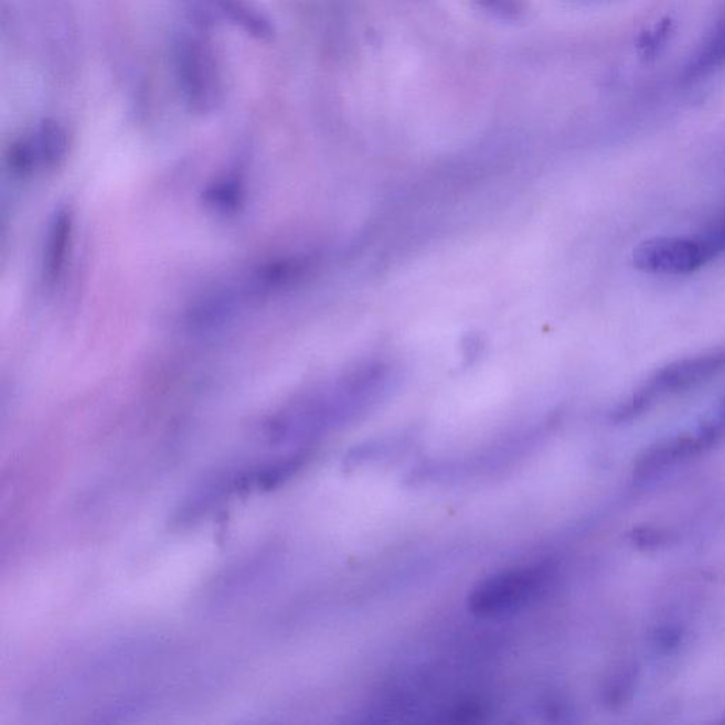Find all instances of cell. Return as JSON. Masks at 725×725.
Here are the masks:
<instances>
[{
    "label": "cell",
    "instance_id": "2",
    "mask_svg": "<svg viewBox=\"0 0 725 725\" xmlns=\"http://www.w3.org/2000/svg\"><path fill=\"white\" fill-rule=\"evenodd\" d=\"M724 370L725 350L723 349L674 360L657 370L627 402L619 405L615 417L619 422L637 418L660 399L702 386L719 376Z\"/></svg>",
    "mask_w": 725,
    "mask_h": 725
},
{
    "label": "cell",
    "instance_id": "9",
    "mask_svg": "<svg viewBox=\"0 0 725 725\" xmlns=\"http://www.w3.org/2000/svg\"><path fill=\"white\" fill-rule=\"evenodd\" d=\"M639 669L635 663L621 664L605 684V702L609 707H622L631 699L637 689Z\"/></svg>",
    "mask_w": 725,
    "mask_h": 725
},
{
    "label": "cell",
    "instance_id": "12",
    "mask_svg": "<svg viewBox=\"0 0 725 725\" xmlns=\"http://www.w3.org/2000/svg\"><path fill=\"white\" fill-rule=\"evenodd\" d=\"M239 200H242V188L233 180H224L223 183L210 189L207 193L210 206L220 210V212L236 209Z\"/></svg>",
    "mask_w": 725,
    "mask_h": 725
},
{
    "label": "cell",
    "instance_id": "6",
    "mask_svg": "<svg viewBox=\"0 0 725 725\" xmlns=\"http://www.w3.org/2000/svg\"><path fill=\"white\" fill-rule=\"evenodd\" d=\"M635 268L653 275H689L706 267L707 259L693 236L657 237L635 248Z\"/></svg>",
    "mask_w": 725,
    "mask_h": 725
},
{
    "label": "cell",
    "instance_id": "7",
    "mask_svg": "<svg viewBox=\"0 0 725 725\" xmlns=\"http://www.w3.org/2000/svg\"><path fill=\"white\" fill-rule=\"evenodd\" d=\"M708 447L700 434L679 435L664 439V441L657 443L649 447L641 457H639L637 465H635L633 477L638 481H650L670 468L676 467L678 463L687 461V459L696 457V455L707 451Z\"/></svg>",
    "mask_w": 725,
    "mask_h": 725
},
{
    "label": "cell",
    "instance_id": "3",
    "mask_svg": "<svg viewBox=\"0 0 725 725\" xmlns=\"http://www.w3.org/2000/svg\"><path fill=\"white\" fill-rule=\"evenodd\" d=\"M550 578L548 568L526 567L493 575L471 597L475 614L493 617L516 611L542 591Z\"/></svg>",
    "mask_w": 725,
    "mask_h": 725
},
{
    "label": "cell",
    "instance_id": "5",
    "mask_svg": "<svg viewBox=\"0 0 725 725\" xmlns=\"http://www.w3.org/2000/svg\"><path fill=\"white\" fill-rule=\"evenodd\" d=\"M188 23L210 30L226 23L257 40L274 36L271 20L249 0H179Z\"/></svg>",
    "mask_w": 725,
    "mask_h": 725
},
{
    "label": "cell",
    "instance_id": "4",
    "mask_svg": "<svg viewBox=\"0 0 725 725\" xmlns=\"http://www.w3.org/2000/svg\"><path fill=\"white\" fill-rule=\"evenodd\" d=\"M70 138L66 128L54 119H43L32 132L10 145L8 163L18 177L42 169H56L67 159Z\"/></svg>",
    "mask_w": 725,
    "mask_h": 725
},
{
    "label": "cell",
    "instance_id": "13",
    "mask_svg": "<svg viewBox=\"0 0 725 725\" xmlns=\"http://www.w3.org/2000/svg\"><path fill=\"white\" fill-rule=\"evenodd\" d=\"M704 441L710 445H716L725 437V397L719 402L714 412L700 425L697 429Z\"/></svg>",
    "mask_w": 725,
    "mask_h": 725
},
{
    "label": "cell",
    "instance_id": "1",
    "mask_svg": "<svg viewBox=\"0 0 725 725\" xmlns=\"http://www.w3.org/2000/svg\"><path fill=\"white\" fill-rule=\"evenodd\" d=\"M209 30L193 26L177 34L173 43V67L184 104L190 111L207 115L223 102V77Z\"/></svg>",
    "mask_w": 725,
    "mask_h": 725
},
{
    "label": "cell",
    "instance_id": "11",
    "mask_svg": "<svg viewBox=\"0 0 725 725\" xmlns=\"http://www.w3.org/2000/svg\"><path fill=\"white\" fill-rule=\"evenodd\" d=\"M672 20L663 19L657 26L644 32L638 42V52L643 58H652L657 56L659 50L668 42L670 33H672Z\"/></svg>",
    "mask_w": 725,
    "mask_h": 725
},
{
    "label": "cell",
    "instance_id": "14",
    "mask_svg": "<svg viewBox=\"0 0 725 725\" xmlns=\"http://www.w3.org/2000/svg\"><path fill=\"white\" fill-rule=\"evenodd\" d=\"M725 60V26L723 30H719L716 38L713 39V42L708 44L706 52L699 60V68L712 67L713 64L724 62Z\"/></svg>",
    "mask_w": 725,
    "mask_h": 725
},
{
    "label": "cell",
    "instance_id": "8",
    "mask_svg": "<svg viewBox=\"0 0 725 725\" xmlns=\"http://www.w3.org/2000/svg\"><path fill=\"white\" fill-rule=\"evenodd\" d=\"M44 248V275L50 282H56L67 262L70 243L73 234V216L68 209H58L50 220Z\"/></svg>",
    "mask_w": 725,
    "mask_h": 725
},
{
    "label": "cell",
    "instance_id": "10",
    "mask_svg": "<svg viewBox=\"0 0 725 725\" xmlns=\"http://www.w3.org/2000/svg\"><path fill=\"white\" fill-rule=\"evenodd\" d=\"M693 238L696 239L707 263L725 254V207L704 223L699 232L693 234Z\"/></svg>",
    "mask_w": 725,
    "mask_h": 725
}]
</instances>
